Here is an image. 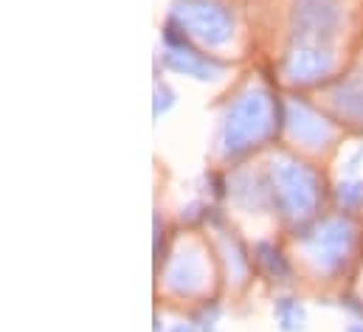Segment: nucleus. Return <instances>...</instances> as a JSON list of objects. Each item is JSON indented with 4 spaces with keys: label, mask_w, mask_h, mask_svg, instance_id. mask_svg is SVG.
Here are the masks:
<instances>
[{
    "label": "nucleus",
    "mask_w": 363,
    "mask_h": 332,
    "mask_svg": "<svg viewBox=\"0 0 363 332\" xmlns=\"http://www.w3.org/2000/svg\"><path fill=\"white\" fill-rule=\"evenodd\" d=\"M304 253L318 273H338L355 245V226L350 217H327L310 234L301 237Z\"/></svg>",
    "instance_id": "4"
},
{
    "label": "nucleus",
    "mask_w": 363,
    "mask_h": 332,
    "mask_svg": "<svg viewBox=\"0 0 363 332\" xmlns=\"http://www.w3.org/2000/svg\"><path fill=\"white\" fill-rule=\"evenodd\" d=\"M347 332H363V324H350Z\"/></svg>",
    "instance_id": "19"
},
{
    "label": "nucleus",
    "mask_w": 363,
    "mask_h": 332,
    "mask_svg": "<svg viewBox=\"0 0 363 332\" xmlns=\"http://www.w3.org/2000/svg\"><path fill=\"white\" fill-rule=\"evenodd\" d=\"M257 262L262 265V270L271 276V279H287L290 276V265H287V259H284V253L271 245V243H257Z\"/></svg>",
    "instance_id": "13"
},
{
    "label": "nucleus",
    "mask_w": 363,
    "mask_h": 332,
    "mask_svg": "<svg viewBox=\"0 0 363 332\" xmlns=\"http://www.w3.org/2000/svg\"><path fill=\"white\" fill-rule=\"evenodd\" d=\"M335 68V57L327 45L318 43H296L284 60H281V74L293 84H313L330 77Z\"/></svg>",
    "instance_id": "6"
},
{
    "label": "nucleus",
    "mask_w": 363,
    "mask_h": 332,
    "mask_svg": "<svg viewBox=\"0 0 363 332\" xmlns=\"http://www.w3.org/2000/svg\"><path fill=\"white\" fill-rule=\"evenodd\" d=\"M220 245H223V256H225V267H228V282H242L245 273H248V256L242 243L231 234H223L220 237Z\"/></svg>",
    "instance_id": "12"
},
{
    "label": "nucleus",
    "mask_w": 363,
    "mask_h": 332,
    "mask_svg": "<svg viewBox=\"0 0 363 332\" xmlns=\"http://www.w3.org/2000/svg\"><path fill=\"white\" fill-rule=\"evenodd\" d=\"M276 104L265 87H245L223 116L220 150L225 158H240L276 135Z\"/></svg>",
    "instance_id": "1"
},
{
    "label": "nucleus",
    "mask_w": 363,
    "mask_h": 332,
    "mask_svg": "<svg viewBox=\"0 0 363 332\" xmlns=\"http://www.w3.org/2000/svg\"><path fill=\"white\" fill-rule=\"evenodd\" d=\"M335 197H338V203H341L344 209H358V206H363V183L361 180H347V183H341L338 192H335Z\"/></svg>",
    "instance_id": "15"
},
{
    "label": "nucleus",
    "mask_w": 363,
    "mask_h": 332,
    "mask_svg": "<svg viewBox=\"0 0 363 332\" xmlns=\"http://www.w3.org/2000/svg\"><path fill=\"white\" fill-rule=\"evenodd\" d=\"M164 282L178 296H194L206 284V265H203L200 250L194 245H183L181 250H175L167 265Z\"/></svg>",
    "instance_id": "8"
},
{
    "label": "nucleus",
    "mask_w": 363,
    "mask_h": 332,
    "mask_svg": "<svg viewBox=\"0 0 363 332\" xmlns=\"http://www.w3.org/2000/svg\"><path fill=\"white\" fill-rule=\"evenodd\" d=\"M172 104H175V93H172V87H169V84L155 82V107H152L155 118H161Z\"/></svg>",
    "instance_id": "16"
},
{
    "label": "nucleus",
    "mask_w": 363,
    "mask_h": 332,
    "mask_svg": "<svg viewBox=\"0 0 363 332\" xmlns=\"http://www.w3.org/2000/svg\"><path fill=\"white\" fill-rule=\"evenodd\" d=\"M273 313H276V321H279L281 332H301L307 324V313L296 299H281Z\"/></svg>",
    "instance_id": "14"
},
{
    "label": "nucleus",
    "mask_w": 363,
    "mask_h": 332,
    "mask_svg": "<svg viewBox=\"0 0 363 332\" xmlns=\"http://www.w3.org/2000/svg\"><path fill=\"white\" fill-rule=\"evenodd\" d=\"M161 60L172 74L191 77V79H200V82H211V79H220L225 74V62H220L214 57H206V54H200V51H194L189 45L167 48Z\"/></svg>",
    "instance_id": "9"
},
{
    "label": "nucleus",
    "mask_w": 363,
    "mask_h": 332,
    "mask_svg": "<svg viewBox=\"0 0 363 332\" xmlns=\"http://www.w3.org/2000/svg\"><path fill=\"white\" fill-rule=\"evenodd\" d=\"M344 304H347L358 319H363V301H358V299H344Z\"/></svg>",
    "instance_id": "17"
},
{
    "label": "nucleus",
    "mask_w": 363,
    "mask_h": 332,
    "mask_svg": "<svg viewBox=\"0 0 363 332\" xmlns=\"http://www.w3.org/2000/svg\"><path fill=\"white\" fill-rule=\"evenodd\" d=\"M344 20V9L338 0H296L290 11L293 37L298 43L327 45Z\"/></svg>",
    "instance_id": "5"
},
{
    "label": "nucleus",
    "mask_w": 363,
    "mask_h": 332,
    "mask_svg": "<svg viewBox=\"0 0 363 332\" xmlns=\"http://www.w3.org/2000/svg\"><path fill=\"white\" fill-rule=\"evenodd\" d=\"M284 124H287V133L296 144H301L304 150H324L335 130L333 124L313 107L307 104L304 99H290L287 107H284Z\"/></svg>",
    "instance_id": "7"
},
{
    "label": "nucleus",
    "mask_w": 363,
    "mask_h": 332,
    "mask_svg": "<svg viewBox=\"0 0 363 332\" xmlns=\"http://www.w3.org/2000/svg\"><path fill=\"white\" fill-rule=\"evenodd\" d=\"M231 197L237 206H242L245 211H262L268 209L271 203L273 192H271V183H265L259 175L254 172H240L234 180H231Z\"/></svg>",
    "instance_id": "10"
},
{
    "label": "nucleus",
    "mask_w": 363,
    "mask_h": 332,
    "mask_svg": "<svg viewBox=\"0 0 363 332\" xmlns=\"http://www.w3.org/2000/svg\"><path fill=\"white\" fill-rule=\"evenodd\" d=\"M169 332H194V327H191V324H175Z\"/></svg>",
    "instance_id": "18"
},
{
    "label": "nucleus",
    "mask_w": 363,
    "mask_h": 332,
    "mask_svg": "<svg viewBox=\"0 0 363 332\" xmlns=\"http://www.w3.org/2000/svg\"><path fill=\"white\" fill-rule=\"evenodd\" d=\"M271 192L287 220L304 223L321 203V177L293 155H276L271 161Z\"/></svg>",
    "instance_id": "2"
},
{
    "label": "nucleus",
    "mask_w": 363,
    "mask_h": 332,
    "mask_svg": "<svg viewBox=\"0 0 363 332\" xmlns=\"http://www.w3.org/2000/svg\"><path fill=\"white\" fill-rule=\"evenodd\" d=\"M172 20L181 23L191 40L208 48H220L234 37V14L223 0H175Z\"/></svg>",
    "instance_id": "3"
},
{
    "label": "nucleus",
    "mask_w": 363,
    "mask_h": 332,
    "mask_svg": "<svg viewBox=\"0 0 363 332\" xmlns=\"http://www.w3.org/2000/svg\"><path fill=\"white\" fill-rule=\"evenodd\" d=\"M330 99H333V107L344 118H350L355 124H363V71L347 77V79H341V82L333 87Z\"/></svg>",
    "instance_id": "11"
}]
</instances>
